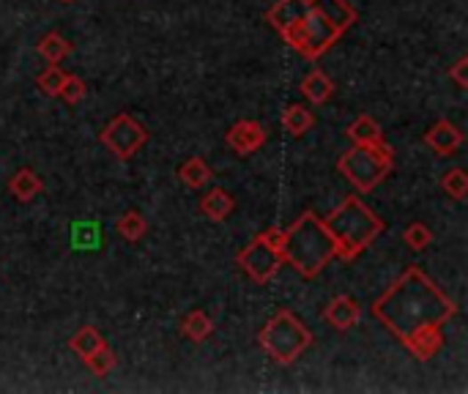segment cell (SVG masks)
<instances>
[{
    "label": "cell",
    "instance_id": "cell-1",
    "mask_svg": "<svg viewBox=\"0 0 468 394\" xmlns=\"http://www.w3.org/2000/svg\"><path fill=\"white\" fill-rule=\"evenodd\" d=\"M455 312L457 307L436 288L433 279L424 277L419 266H411L373 304V315L403 342L419 332L441 329Z\"/></svg>",
    "mask_w": 468,
    "mask_h": 394
},
{
    "label": "cell",
    "instance_id": "cell-2",
    "mask_svg": "<svg viewBox=\"0 0 468 394\" xmlns=\"http://www.w3.org/2000/svg\"><path fill=\"white\" fill-rule=\"evenodd\" d=\"M266 20L302 58L315 60L356 22V12L345 0H279Z\"/></svg>",
    "mask_w": 468,
    "mask_h": 394
},
{
    "label": "cell",
    "instance_id": "cell-3",
    "mask_svg": "<svg viewBox=\"0 0 468 394\" xmlns=\"http://www.w3.org/2000/svg\"><path fill=\"white\" fill-rule=\"evenodd\" d=\"M335 258H337V241L312 211H304L299 222L291 230H285L282 261L291 263L302 277L310 279L320 274Z\"/></svg>",
    "mask_w": 468,
    "mask_h": 394
},
{
    "label": "cell",
    "instance_id": "cell-4",
    "mask_svg": "<svg viewBox=\"0 0 468 394\" xmlns=\"http://www.w3.org/2000/svg\"><path fill=\"white\" fill-rule=\"evenodd\" d=\"M323 225H327V230L337 241L340 261H353L359 253H365L383 230V222L359 197H345L343 205H337L323 220Z\"/></svg>",
    "mask_w": 468,
    "mask_h": 394
},
{
    "label": "cell",
    "instance_id": "cell-5",
    "mask_svg": "<svg viewBox=\"0 0 468 394\" xmlns=\"http://www.w3.org/2000/svg\"><path fill=\"white\" fill-rule=\"evenodd\" d=\"M261 348L279 365H294L312 345V332L291 310H279L261 332Z\"/></svg>",
    "mask_w": 468,
    "mask_h": 394
},
{
    "label": "cell",
    "instance_id": "cell-6",
    "mask_svg": "<svg viewBox=\"0 0 468 394\" xmlns=\"http://www.w3.org/2000/svg\"><path fill=\"white\" fill-rule=\"evenodd\" d=\"M391 165H394V151L381 140L375 146H353L351 151H345L337 162V170L359 192L367 195L389 175Z\"/></svg>",
    "mask_w": 468,
    "mask_h": 394
},
{
    "label": "cell",
    "instance_id": "cell-7",
    "mask_svg": "<svg viewBox=\"0 0 468 394\" xmlns=\"http://www.w3.org/2000/svg\"><path fill=\"white\" fill-rule=\"evenodd\" d=\"M146 140H149V132L142 129L132 116L121 113L116 116L110 124H107L101 129V142L107 149H110L118 159H129L134 157L142 146H146Z\"/></svg>",
    "mask_w": 468,
    "mask_h": 394
},
{
    "label": "cell",
    "instance_id": "cell-8",
    "mask_svg": "<svg viewBox=\"0 0 468 394\" xmlns=\"http://www.w3.org/2000/svg\"><path fill=\"white\" fill-rule=\"evenodd\" d=\"M236 261H238V266H241L252 279L261 282V285H266V282L279 271V266L285 263L279 249H274L263 236L252 238V241L241 249V253L236 255Z\"/></svg>",
    "mask_w": 468,
    "mask_h": 394
},
{
    "label": "cell",
    "instance_id": "cell-9",
    "mask_svg": "<svg viewBox=\"0 0 468 394\" xmlns=\"http://www.w3.org/2000/svg\"><path fill=\"white\" fill-rule=\"evenodd\" d=\"M225 142H228V149H233L238 157H246L252 151H258L263 142H266V129L258 121H238L228 132Z\"/></svg>",
    "mask_w": 468,
    "mask_h": 394
},
{
    "label": "cell",
    "instance_id": "cell-10",
    "mask_svg": "<svg viewBox=\"0 0 468 394\" xmlns=\"http://www.w3.org/2000/svg\"><path fill=\"white\" fill-rule=\"evenodd\" d=\"M323 318H327V324L335 326L337 332H345V329L359 324L362 310H359V304L351 296H337V299H332L327 304V310H323Z\"/></svg>",
    "mask_w": 468,
    "mask_h": 394
},
{
    "label": "cell",
    "instance_id": "cell-11",
    "mask_svg": "<svg viewBox=\"0 0 468 394\" xmlns=\"http://www.w3.org/2000/svg\"><path fill=\"white\" fill-rule=\"evenodd\" d=\"M424 142H427V146L433 149L439 157H449V154H455V151L463 146V134H460V129L452 126L449 121H439L433 129H430V132L424 134Z\"/></svg>",
    "mask_w": 468,
    "mask_h": 394
},
{
    "label": "cell",
    "instance_id": "cell-12",
    "mask_svg": "<svg viewBox=\"0 0 468 394\" xmlns=\"http://www.w3.org/2000/svg\"><path fill=\"white\" fill-rule=\"evenodd\" d=\"M236 208V200L225 192V189H211L203 200H200V211L206 213V217L211 222H222L228 220L230 213Z\"/></svg>",
    "mask_w": 468,
    "mask_h": 394
},
{
    "label": "cell",
    "instance_id": "cell-13",
    "mask_svg": "<svg viewBox=\"0 0 468 394\" xmlns=\"http://www.w3.org/2000/svg\"><path fill=\"white\" fill-rule=\"evenodd\" d=\"M299 91L304 93L307 101H312V104H323V101H329V99H332V93H335V83H332L327 75H323L320 68H315V71H310V75L302 80Z\"/></svg>",
    "mask_w": 468,
    "mask_h": 394
},
{
    "label": "cell",
    "instance_id": "cell-14",
    "mask_svg": "<svg viewBox=\"0 0 468 394\" xmlns=\"http://www.w3.org/2000/svg\"><path fill=\"white\" fill-rule=\"evenodd\" d=\"M42 189H44L42 178L36 175L33 170H17L14 178L9 181V192H12L20 203H30Z\"/></svg>",
    "mask_w": 468,
    "mask_h": 394
},
{
    "label": "cell",
    "instance_id": "cell-15",
    "mask_svg": "<svg viewBox=\"0 0 468 394\" xmlns=\"http://www.w3.org/2000/svg\"><path fill=\"white\" fill-rule=\"evenodd\" d=\"M348 140L353 146H375V142L383 140V132L381 126L370 118V116H359L351 126H348Z\"/></svg>",
    "mask_w": 468,
    "mask_h": 394
},
{
    "label": "cell",
    "instance_id": "cell-16",
    "mask_svg": "<svg viewBox=\"0 0 468 394\" xmlns=\"http://www.w3.org/2000/svg\"><path fill=\"white\" fill-rule=\"evenodd\" d=\"M441 342H444V337H441V329H427V332H419V334H414L411 340H406L403 345L416 356V359H430V356H436L439 353V348H441Z\"/></svg>",
    "mask_w": 468,
    "mask_h": 394
},
{
    "label": "cell",
    "instance_id": "cell-17",
    "mask_svg": "<svg viewBox=\"0 0 468 394\" xmlns=\"http://www.w3.org/2000/svg\"><path fill=\"white\" fill-rule=\"evenodd\" d=\"M71 246L75 249H99L101 246V228L93 220H83L71 225Z\"/></svg>",
    "mask_w": 468,
    "mask_h": 394
},
{
    "label": "cell",
    "instance_id": "cell-18",
    "mask_svg": "<svg viewBox=\"0 0 468 394\" xmlns=\"http://www.w3.org/2000/svg\"><path fill=\"white\" fill-rule=\"evenodd\" d=\"M178 178H182L190 189H200L211 181V167L200 157H192L178 167Z\"/></svg>",
    "mask_w": 468,
    "mask_h": 394
},
{
    "label": "cell",
    "instance_id": "cell-19",
    "mask_svg": "<svg viewBox=\"0 0 468 394\" xmlns=\"http://www.w3.org/2000/svg\"><path fill=\"white\" fill-rule=\"evenodd\" d=\"M101 345H107V342H104V337L99 334L96 326H85V329H80L75 337L69 340V350H75L80 359H88V356L96 353Z\"/></svg>",
    "mask_w": 468,
    "mask_h": 394
},
{
    "label": "cell",
    "instance_id": "cell-20",
    "mask_svg": "<svg viewBox=\"0 0 468 394\" xmlns=\"http://www.w3.org/2000/svg\"><path fill=\"white\" fill-rule=\"evenodd\" d=\"M312 124H315V116L307 110V107H302V104L287 107V110L282 113V129H285L287 134H294V137L304 134Z\"/></svg>",
    "mask_w": 468,
    "mask_h": 394
},
{
    "label": "cell",
    "instance_id": "cell-21",
    "mask_svg": "<svg viewBox=\"0 0 468 394\" xmlns=\"http://www.w3.org/2000/svg\"><path fill=\"white\" fill-rule=\"evenodd\" d=\"M182 332H184L192 342H203V340L214 332V324H211V318H208L203 310H192V312L182 320Z\"/></svg>",
    "mask_w": 468,
    "mask_h": 394
},
{
    "label": "cell",
    "instance_id": "cell-22",
    "mask_svg": "<svg viewBox=\"0 0 468 394\" xmlns=\"http://www.w3.org/2000/svg\"><path fill=\"white\" fill-rule=\"evenodd\" d=\"M69 52H71V44L63 39L61 33H47L44 39L39 42V55H42L47 63H58V60H63Z\"/></svg>",
    "mask_w": 468,
    "mask_h": 394
},
{
    "label": "cell",
    "instance_id": "cell-23",
    "mask_svg": "<svg viewBox=\"0 0 468 394\" xmlns=\"http://www.w3.org/2000/svg\"><path fill=\"white\" fill-rule=\"evenodd\" d=\"M146 217H142L140 211H126L124 217L118 220V233L126 238V241H140L146 236Z\"/></svg>",
    "mask_w": 468,
    "mask_h": 394
},
{
    "label": "cell",
    "instance_id": "cell-24",
    "mask_svg": "<svg viewBox=\"0 0 468 394\" xmlns=\"http://www.w3.org/2000/svg\"><path fill=\"white\" fill-rule=\"evenodd\" d=\"M441 189H444L452 200H465V195H468V175H465V170L455 167V170L444 173V175H441Z\"/></svg>",
    "mask_w": 468,
    "mask_h": 394
},
{
    "label": "cell",
    "instance_id": "cell-25",
    "mask_svg": "<svg viewBox=\"0 0 468 394\" xmlns=\"http://www.w3.org/2000/svg\"><path fill=\"white\" fill-rule=\"evenodd\" d=\"M85 365H88V370L93 373V375H107V373H110L113 367H116V353L110 350V348H107V345H101L96 353H91L88 356V359H83Z\"/></svg>",
    "mask_w": 468,
    "mask_h": 394
},
{
    "label": "cell",
    "instance_id": "cell-26",
    "mask_svg": "<svg viewBox=\"0 0 468 394\" xmlns=\"http://www.w3.org/2000/svg\"><path fill=\"white\" fill-rule=\"evenodd\" d=\"M63 80H66V71L58 68V63H50L39 75V80H36V85H39V91H44L47 96H58Z\"/></svg>",
    "mask_w": 468,
    "mask_h": 394
},
{
    "label": "cell",
    "instance_id": "cell-27",
    "mask_svg": "<svg viewBox=\"0 0 468 394\" xmlns=\"http://www.w3.org/2000/svg\"><path fill=\"white\" fill-rule=\"evenodd\" d=\"M403 241L414 249V253H424V249L430 246V241H433V233H430L422 222H411L403 230Z\"/></svg>",
    "mask_w": 468,
    "mask_h": 394
},
{
    "label": "cell",
    "instance_id": "cell-28",
    "mask_svg": "<svg viewBox=\"0 0 468 394\" xmlns=\"http://www.w3.org/2000/svg\"><path fill=\"white\" fill-rule=\"evenodd\" d=\"M85 93H88L85 83H83L80 77H75V75H66V80H63V85H61V91H58V96H61L63 101H69V104L83 101Z\"/></svg>",
    "mask_w": 468,
    "mask_h": 394
},
{
    "label": "cell",
    "instance_id": "cell-29",
    "mask_svg": "<svg viewBox=\"0 0 468 394\" xmlns=\"http://www.w3.org/2000/svg\"><path fill=\"white\" fill-rule=\"evenodd\" d=\"M449 77H452L460 88H468V58H460V60L449 68Z\"/></svg>",
    "mask_w": 468,
    "mask_h": 394
},
{
    "label": "cell",
    "instance_id": "cell-30",
    "mask_svg": "<svg viewBox=\"0 0 468 394\" xmlns=\"http://www.w3.org/2000/svg\"><path fill=\"white\" fill-rule=\"evenodd\" d=\"M61 4H71V0H61Z\"/></svg>",
    "mask_w": 468,
    "mask_h": 394
}]
</instances>
